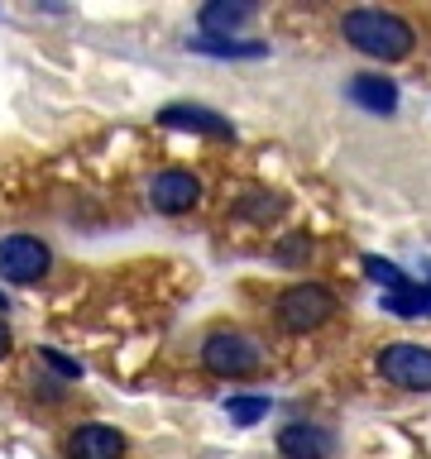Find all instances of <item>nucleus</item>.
I'll return each mask as SVG.
<instances>
[{"label":"nucleus","instance_id":"1","mask_svg":"<svg viewBox=\"0 0 431 459\" xmlns=\"http://www.w3.org/2000/svg\"><path fill=\"white\" fill-rule=\"evenodd\" d=\"M345 39L355 43L359 53L369 57H383V63H398V57L412 53V24L398 20L393 10H350L345 14Z\"/></svg>","mask_w":431,"mask_h":459},{"label":"nucleus","instance_id":"6","mask_svg":"<svg viewBox=\"0 0 431 459\" xmlns=\"http://www.w3.org/2000/svg\"><path fill=\"white\" fill-rule=\"evenodd\" d=\"M149 201H154L158 211H168V215L192 211L197 201H201V182L192 178V172L168 168V172H158V178H154V186H149Z\"/></svg>","mask_w":431,"mask_h":459},{"label":"nucleus","instance_id":"10","mask_svg":"<svg viewBox=\"0 0 431 459\" xmlns=\"http://www.w3.org/2000/svg\"><path fill=\"white\" fill-rule=\"evenodd\" d=\"M254 5H244V0H211V5H201V29H207V39H230L235 29L250 20Z\"/></svg>","mask_w":431,"mask_h":459},{"label":"nucleus","instance_id":"15","mask_svg":"<svg viewBox=\"0 0 431 459\" xmlns=\"http://www.w3.org/2000/svg\"><path fill=\"white\" fill-rule=\"evenodd\" d=\"M278 211H283V201L278 196H264V192H254L250 206H240V215H250V221H268V215H278Z\"/></svg>","mask_w":431,"mask_h":459},{"label":"nucleus","instance_id":"7","mask_svg":"<svg viewBox=\"0 0 431 459\" xmlns=\"http://www.w3.org/2000/svg\"><path fill=\"white\" fill-rule=\"evenodd\" d=\"M158 125L192 129V134H211V139H235V129H230L225 115H216L207 106H168V110H158Z\"/></svg>","mask_w":431,"mask_h":459},{"label":"nucleus","instance_id":"12","mask_svg":"<svg viewBox=\"0 0 431 459\" xmlns=\"http://www.w3.org/2000/svg\"><path fill=\"white\" fill-rule=\"evenodd\" d=\"M192 48L197 53H211V57H264L268 53L264 43H235V39H207V34H201Z\"/></svg>","mask_w":431,"mask_h":459},{"label":"nucleus","instance_id":"11","mask_svg":"<svg viewBox=\"0 0 431 459\" xmlns=\"http://www.w3.org/2000/svg\"><path fill=\"white\" fill-rule=\"evenodd\" d=\"M345 91H350L355 106H365V110H374V115H388V110L398 106V86L383 82V77H355Z\"/></svg>","mask_w":431,"mask_h":459},{"label":"nucleus","instance_id":"18","mask_svg":"<svg viewBox=\"0 0 431 459\" xmlns=\"http://www.w3.org/2000/svg\"><path fill=\"white\" fill-rule=\"evenodd\" d=\"M0 307H5V297H0Z\"/></svg>","mask_w":431,"mask_h":459},{"label":"nucleus","instance_id":"14","mask_svg":"<svg viewBox=\"0 0 431 459\" xmlns=\"http://www.w3.org/2000/svg\"><path fill=\"white\" fill-rule=\"evenodd\" d=\"M365 273L383 287V292H402V287H408V278H402L398 264H383V258H374V254L365 258Z\"/></svg>","mask_w":431,"mask_h":459},{"label":"nucleus","instance_id":"9","mask_svg":"<svg viewBox=\"0 0 431 459\" xmlns=\"http://www.w3.org/2000/svg\"><path fill=\"white\" fill-rule=\"evenodd\" d=\"M278 450L287 459H326L330 450H336V440H330V430H321V426L293 421V426L278 430Z\"/></svg>","mask_w":431,"mask_h":459},{"label":"nucleus","instance_id":"2","mask_svg":"<svg viewBox=\"0 0 431 459\" xmlns=\"http://www.w3.org/2000/svg\"><path fill=\"white\" fill-rule=\"evenodd\" d=\"M336 316V297L326 292L321 282H293L278 297V321L283 330H316Z\"/></svg>","mask_w":431,"mask_h":459},{"label":"nucleus","instance_id":"5","mask_svg":"<svg viewBox=\"0 0 431 459\" xmlns=\"http://www.w3.org/2000/svg\"><path fill=\"white\" fill-rule=\"evenodd\" d=\"M48 273V244L34 235H10L0 239V278L10 282H39Z\"/></svg>","mask_w":431,"mask_h":459},{"label":"nucleus","instance_id":"13","mask_svg":"<svg viewBox=\"0 0 431 459\" xmlns=\"http://www.w3.org/2000/svg\"><path fill=\"white\" fill-rule=\"evenodd\" d=\"M225 416L235 426H254L259 416H268V397H230L225 402Z\"/></svg>","mask_w":431,"mask_h":459},{"label":"nucleus","instance_id":"3","mask_svg":"<svg viewBox=\"0 0 431 459\" xmlns=\"http://www.w3.org/2000/svg\"><path fill=\"white\" fill-rule=\"evenodd\" d=\"M379 373L388 383L408 387V393H431V350H422V344H383Z\"/></svg>","mask_w":431,"mask_h":459},{"label":"nucleus","instance_id":"4","mask_svg":"<svg viewBox=\"0 0 431 459\" xmlns=\"http://www.w3.org/2000/svg\"><path fill=\"white\" fill-rule=\"evenodd\" d=\"M201 364L221 378H240V373H254L259 368V350L244 335H230V330H216L201 344Z\"/></svg>","mask_w":431,"mask_h":459},{"label":"nucleus","instance_id":"17","mask_svg":"<svg viewBox=\"0 0 431 459\" xmlns=\"http://www.w3.org/2000/svg\"><path fill=\"white\" fill-rule=\"evenodd\" d=\"M5 354H10V325L0 321V359H5Z\"/></svg>","mask_w":431,"mask_h":459},{"label":"nucleus","instance_id":"8","mask_svg":"<svg viewBox=\"0 0 431 459\" xmlns=\"http://www.w3.org/2000/svg\"><path fill=\"white\" fill-rule=\"evenodd\" d=\"M67 450H72V459H120V455H125V436H120L115 426L92 421V426H77V430H72Z\"/></svg>","mask_w":431,"mask_h":459},{"label":"nucleus","instance_id":"16","mask_svg":"<svg viewBox=\"0 0 431 459\" xmlns=\"http://www.w3.org/2000/svg\"><path fill=\"white\" fill-rule=\"evenodd\" d=\"M39 354H43V364H53L57 373H67V378H77V373H82L77 364H67V359H63V354H57V350H39Z\"/></svg>","mask_w":431,"mask_h":459}]
</instances>
